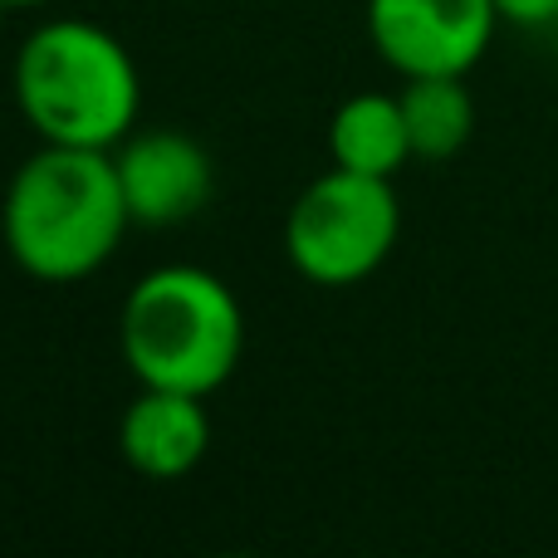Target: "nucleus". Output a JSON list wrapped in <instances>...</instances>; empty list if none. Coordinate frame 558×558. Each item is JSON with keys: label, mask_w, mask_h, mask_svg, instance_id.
<instances>
[{"label": "nucleus", "mask_w": 558, "mask_h": 558, "mask_svg": "<svg viewBox=\"0 0 558 558\" xmlns=\"http://www.w3.org/2000/svg\"><path fill=\"white\" fill-rule=\"evenodd\" d=\"M118 451L128 471L143 481H186L211 451V412L206 397L172 392V387H137L118 422Z\"/></svg>", "instance_id": "nucleus-7"}, {"label": "nucleus", "mask_w": 558, "mask_h": 558, "mask_svg": "<svg viewBox=\"0 0 558 558\" xmlns=\"http://www.w3.org/2000/svg\"><path fill=\"white\" fill-rule=\"evenodd\" d=\"M495 10H500V25H514V29L558 25V0H495Z\"/></svg>", "instance_id": "nucleus-10"}, {"label": "nucleus", "mask_w": 558, "mask_h": 558, "mask_svg": "<svg viewBox=\"0 0 558 558\" xmlns=\"http://www.w3.org/2000/svg\"><path fill=\"white\" fill-rule=\"evenodd\" d=\"M402 113L412 133L416 162H451L475 133V98L465 74H422L402 78Z\"/></svg>", "instance_id": "nucleus-9"}, {"label": "nucleus", "mask_w": 558, "mask_h": 558, "mask_svg": "<svg viewBox=\"0 0 558 558\" xmlns=\"http://www.w3.org/2000/svg\"><path fill=\"white\" fill-rule=\"evenodd\" d=\"M133 231L113 153L39 143L15 167L0 202V241L15 270L39 284L98 275Z\"/></svg>", "instance_id": "nucleus-1"}, {"label": "nucleus", "mask_w": 558, "mask_h": 558, "mask_svg": "<svg viewBox=\"0 0 558 558\" xmlns=\"http://www.w3.org/2000/svg\"><path fill=\"white\" fill-rule=\"evenodd\" d=\"M328 162L397 182V172L416 162L402 98L383 94V88H363V94L343 98L328 118Z\"/></svg>", "instance_id": "nucleus-8"}, {"label": "nucleus", "mask_w": 558, "mask_h": 558, "mask_svg": "<svg viewBox=\"0 0 558 558\" xmlns=\"http://www.w3.org/2000/svg\"><path fill=\"white\" fill-rule=\"evenodd\" d=\"M15 108L39 143L113 153L143 118L137 59L108 25L54 15L35 25L10 69Z\"/></svg>", "instance_id": "nucleus-2"}, {"label": "nucleus", "mask_w": 558, "mask_h": 558, "mask_svg": "<svg viewBox=\"0 0 558 558\" xmlns=\"http://www.w3.org/2000/svg\"><path fill=\"white\" fill-rule=\"evenodd\" d=\"M49 5V0H0V10H39Z\"/></svg>", "instance_id": "nucleus-11"}, {"label": "nucleus", "mask_w": 558, "mask_h": 558, "mask_svg": "<svg viewBox=\"0 0 558 558\" xmlns=\"http://www.w3.org/2000/svg\"><path fill=\"white\" fill-rule=\"evenodd\" d=\"M118 348L137 387L211 397L245 353V314L235 289L202 265H157L118 308Z\"/></svg>", "instance_id": "nucleus-3"}, {"label": "nucleus", "mask_w": 558, "mask_h": 558, "mask_svg": "<svg viewBox=\"0 0 558 558\" xmlns=\"http://www.w3.org/2000/svg\"><path fill=\"white\" fill-rule=\"evenodd\" d=\"M118 186L133 226L172 231L211 206L216 196V162L192 133L182 128H133L113 147Z\"/></svg>", "instance_id": "nucleus-6"}, {"label": "nucleus", "mask_w": 558, "mask_h": 558, "mask_svg": "<svg viewBox=\"0 0 558 558\" xmlns=\"http://www.w3.org/2000/svg\"><path fill=\"white\" fill-rule=\"evenodd\" d=\"M363 20L377 59L402 78L471 74L500 29L495 0H367Z\"/></svg>", "instance_id": "nucleus-5"}, {"label": "nucleus", "mask_w": 558, "mask_h": 558, "mask_svg": "<svg viewBox=\"0 0 558 558\" xmlns=\"http://www.w3.org/2000/svg\"><path fill=\"white\" fill-rule=\"evenodd\" d=\"M402 202L387 177L328 167L289 202L284 260L318 289H353L392 260Z\"/></svg>", "instance_id": "nucleus-4"}]
</instances>
